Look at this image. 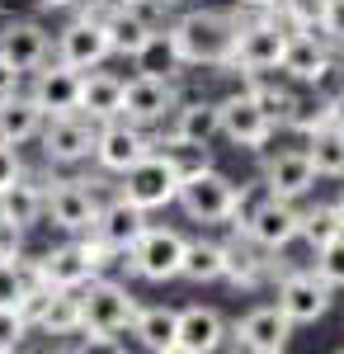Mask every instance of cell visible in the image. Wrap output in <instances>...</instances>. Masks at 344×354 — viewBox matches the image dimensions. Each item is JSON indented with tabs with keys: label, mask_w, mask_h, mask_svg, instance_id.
I'll use <instances>...</instances> for the list:
<instances>
[{
	"label": "cell",
	"mask_w": 344,
	"mask_h": 354,
	"mask_svg": "<svg viewBox=\"0 0 344 354\" xmlns=\"http://www.w3.org/2000/svg\"><path fill=\"white\" fill-rule=\"evenodd\" d=\"M80 81H85V71L66 66V62L57 57L52 66L43 62V66L33 71V90H28V95L43 104L48 118H57V113H80Z\"/></svg>",
	"instance_id": "obj_15"
},
{
	"label": "cell",
	"mask_w": 344,
	"mask_h": 354,
	"mask_svg": "<svg viewBox=\"0 0 344 354\" xmlns=\"http://www.w3.org/2000/svg\"><path fill=\"white\" fill-rule=\"evenodd\" d=\"M24 232L28 227H19L15 218L0 213V260H19L24 255Z\"/></svg>",
	"instance_id": "obj_41"
},
{
	"label": "cell",
	"mask_w": 344,
	"mask_h": 354,
	"mask_svg": "<svg viewBox=\"0 0 344 354\" xmlns=\"http://www.w3.org/2000/svg\"><path fill=\"white\" fill-rule=\"evenodd\" d=\"M146 227H151V222H146V208L128 203L123 194H118L113 203H104V208H99V222H95V232H99L108 245H118L123 255L133 250V241L142 236V232H146Z\"/></svg>",
	"instance_id": "obj_21"
},
{
	"label": "cell",
	"mask_w": 344,
	"mask_h": 354,
	"mask_svg": "<svg viewBox=\"0 0 344 354\" xmlns=\"http://www.w3.org/2000/svg\"><path fill=\"white\" fill-rule=\"evenodd\" d=\"M184 66H231L236 48V19L222 10H189L180 24L170 28Z\"/></svg>",
	"instance_id": "obj_2"
},
{
	"label": "cell",
	"mask_w": 344,
	"mask_h": 354,
	"mask_svg": "<svg viewBox=\"0 0 344 354\" xmlns=\"http://www.w3.org/2000/svg\"><path fill=\"white\" fill-rule=\"evenodd\" d=\"M113 5H151V0H113Z\"/></svg>",
	"instance_id": "obj_49"
},
{
	"label": "cell",
	"mask_w": 344,
	"mask_h": 354,
	"mask_svg": "<svg viewBox=\"0 0 344 354\" xmlns=\"http://www.w3.org/2000/svg\"><path fill=\"white\" fill-rule=\"evenodd\" d=\"M142 156H151V137H146L142 123L123 118V113L99 123V133H95V161L104 165V170L123 175V170H133Z\"/></svg>",
	"instance_id": "obj_8"
},
{
	"label": "cell",
	"mask_w": 344,
	"mask_h": 354,
	"mask_svg": "<svg viewBox=\"0 0 344 354\" xmlns=\"http://www.w3.org/2000/svg\"><path fill=\"white\" fill-rule=\"evenodd\" d=\"M175 104H180V95H175V81H165V76L137 71L133 81H123V118H133L142 128H151L165 113H175Z\"/></svg>",
	"instance_id": "obj_12"
},
{
	"label": "cell",
	"mask_w": 344,
	"mask_h": 354,
	"mask_svg": "<svg viewBox=\"0 0 344 354\" xmlns=\"http://www.w3.org/2000/svg\"><path fill=\"white\" fill-rule=\"evenodd\" d=\"M184 250H189L184 232H175V227H146L133 241V250H128V265L146 283H170L184 270Z\"/></svg>",
	"instance_id": "obj_6"
},
{
	"label": "cell",
	"mask_w": 344,
	"mask_h": 354,
	"mask_svg": "<svg viewBox=\"0 0 344 354\" xmlns=\"http://www.w3.org/2000/svg\"><path fill=\"white\" fill-rule=\"evenodd\" d=\"M48 218H52V227L80 236V232H90L99 222V198L85 189V180H52V189H48Z\"/></svg>",
	"instance_id": "obj_14"
},
{
	"label": "cell",
	"mask_w": 344,
	"mask_h": 354,
	"mask_svg": "<svg viewBox=\"0 0 344 354\" xmlns=\"http://www.w3.org/2000/svg\"><path fill=\"white\" fill-rule=\"evenodd\" d=\"M222 274H227V245L222 241H189L180 279H189V283H217Z\"/></svg>",
	"instance_id": "obj_33"
},
{
	"label": "cell",
	"mask_w": 344,
	"mask_h": 354,
	"mask_svg": "<svg viewBox=\"0 0 344 354\" xmlns=\"http://www.w3.org/2000/svg\"><path fill=\"white\" fill-rule=\"evenodd\" d=\"M137 71H146V76H165V81H175L180 71H184V57H180V43H175V33L170 28H151V38L137 48Z\"/></svg>",
	"instance_id": "obj_28"
},
{
	"label": "cell",
	"mask_w": 344,
	"mask_h": 354,
	"mask_svg": "<svg viewBox=\"0 0 344 354\" xmlns=\"http://www.w3.org/2000/svg\"><path fill=\"white\" fill-rule=\"evenodd\" d=\"M137 298L108 274H95L80 288V330L90 335V345H113L118 330H133Z\"/></svg>",
	"instance_id": "obj_1"
},
{
	"label": "cell",
	"mask_w": 344,
	"mask_h": 354,
	"mask_svg": "<svg viewBox=\"0 0 344 354\" xmlns=\"http://www.w3.org/2000/svg\"><path fill=\"white\" fill-rule=\"evenodd\" d=\"M321 33L344 43V0H321Z\"/></svg>",
	"instance_id": "obj_42"
},
{
	"label": "cell",
	"mask_w": 344,
	"mask_h": 354,
	"mask_svg": "<svg viewBox=\"0 0 344 354\" xmlns=\"http://www.w3.org/2000/svg\"><path fill=\"white\" fill-rule=\"evenodd\" d=\"M236 198H240L236 180H227L222 170L203 165V170H193V175L180 180V198L175 203L193 222H227V218H236Z\"/></svg>",
	"instance_id": "obj_5"
},
{
	"label": "cell",
	"mask_w": 344,
	"mask_h": 354,
	"mask_svg": "<svg viewBox=\"0 0 344 354\" xmlns=\"http://www.w3.org/2000/svg\"><path fill=\"white\" fill-rule=\"evenodd\" d=\"M66 5H85V0H43V10H66Z\"/></svg>",
	"instance_id": "obj_47"
},
{
	"label": "cell",
	"mask_w": 344,
	"mask_h": 354,
	"mask_svg": "<svg viewBox=\"0 0 344 354\" xmlns=\"http://www.w3.org/2000/svg\"><path fill=\"white\" fill-rule=\"evenodd\" d=\"M95 133H99V123L95 118H85V113H57L43 123V156L57 165H76L85 161L90 151H95Z\"/></svg>",
	"instance_id": "obj_9"
},
{
	"label": "cell",
	"mask_w": 344,
	"mask_h": 354,
	"mask_svg": "<svg viewBox=\"0 0 344 354\" xmlns=\"http://www.w3.org/2000/svg\"><path fill=\"white\" fill-rule=\"evenodd\" d=\"M19 175H24V161H19V151H15L10 142H0V189H5V185H15Z\"/></svg>",
	"instance_id": "obj_43"
},
{
	"label": "cell",
	"mask_w": 344,
	"mask_h": 354,
	"mask_svg": "<svg viewBox=\"0 0 344 354\" xmlns=\"http://www.w3.org/2000/svg\"><path fill=\"white\" fill-rule=\"evenodd\" d=\"M236 5H245V10H260V15H269L278 0H236Z\"/></svg>",
	"instance_id": "obj_46"
},
{
	"label": "cell",
	"mask_w": 344,
	"mask_h": 354,
	"mask_svg": "<svg viewBox=\"0 0 344 354\" xmlns=\"http://www.w3.org/2000/svg\"><path fill=\"white\" fill-rule=\"evenodd\" d=\"M57 57L66 62V66H76V71H90V66H99L108 53V33H104V19H95V15H80L71 24L61 28V38H57Z\"/></svg>",
	"instance_id": "obj_16"
},
{
	"label": "cell",
	"mask_w": 344,
	"mask_h": 354,
	"mask_svg": "<svg viewBox=\"0 0 344 354\" xmlns=\"http://www.w3.org/2000/svg\"><path fill=\"white\" fill-rule=\"evenodd\" d=\"M38 274H43L48 288H85V283L95 279V274H90V260H85V250H80V241L48 250V255L38 260Z\"/></svg>",
	"instance_id": "obj_26"
},
{
	"label": "cell",
	"mask_w": 344,
	"mask_h": 354,
	"mask_svg": "<svg viewBox=\"0 0 344 354\" xmlns=\"http://www.w3.org/2000/svg\"><path fill=\"white\" fill-rule=\"evenodd\" d=\"M52 53V43H48V33L33 24V19H10V24L0 28V57L24 76V71H38L43 62Z\"/></svg>",
	"instance_id": "obj_18"
},
{
	"label": "cell",
	"mask_w": 344,
	"mask_h": 354,
	"mask_svg": "<svg viewBox=\"0 0 344 354\" xmlns=\"http://www.w3.org/2000/svg\"><path fill=\"white\" fill-rule=\"evenodd\" d=\"M151 19L142 5H113L104 10V33H108V53L113 57H137V48L151 38Z\"/></svg>",
	"instance_id": "obj_20"
},
{
	"label": "cell",
	"mask_w": 344,
	"mask_h": 354,
	"mask_svg": "<svg viewBox=\"0 0 344 354\" xmlns=\"http://www.w3.org/2000/svg\"><path fill=\"white\" fill-rule=\"evenodd\" d=\"M175 326H180V312H175V307H137V317H133L137 345L151 350V354L175 350Z\"/></svg>",
	"instance_id": "obj_27"
},
{
	"label": "cell",
	"mask_w": 344,
	"mask_h": 354,
	"mask_svg": "<svg viewBox=\"0 0 344 354\" xmlns=\"http://www.w3.org/2000/svg\"><path fill=\"white\" fill-rule=\"evenodd\" d=\"M250 95H255V104H260L274 123H283V118L292 113V104H297V95L283 90V85H250Z\"/></svg>",
	"instance_id": "obj_39"
},
{
	"label": "cell",
	"mask_w": 344,
	"mask_h": 354,
	"mask_svg": "<svg viewBox=\"0 0 344 354\" xmlns=\"http://www.w3.org/2000/svg\"><path fill=\"white\" fill-rule=\"evenodd\" d=\"M335 218H340V222H344V189H340V194H335Z\"/></svg>",
	"instance_id": "obj_48"
},
{
	"label": "cell",
	"mask_w": 344,
	"mask_h": 354,
	"mask_svg": "<svg viewBox=\"0 0 344 354\" xmlns=\"http://www.w3.org/2000/svg\"><path fill=\"white\" fill-rule=\"evenodd\" d=\"M33 326L48 330V335H76L80 330V288H52L43 298V307H38Z\"/></svg>",
	"instance_id": "obj_30"
},
{
	"label": "cell",
	"mask_w": 344,
	"mask_h": 354,
	"mask_svg": "<svg viewBox=\"0 0 344 354\" xmlns=\"http://www.w3.org/2000/svg\"><path fill=\"white\" fill-rule=\"evenodd\" d=\"M43 123H48V113L43 104L33 100V95H10V100H0V142H10V147H24L33 137L43 133Z\"/></svg>",
	"instance_id": "obj_22"
},
{
	"label": "cell",
	"mask_w": 344,
	"mask_h": 354,
	"mask_svg": "<svg viewBox=\"0 0 344 354\" xmlns=\"http://www.w3.org/2000/svg\"><path fill=\"white\" fill-rule=\"evenodd\" d=\"M80 250H85V260H90V274H108L118 260H123V250H118V245H108L95 227H90V232H80Z\"/></svg>",
	"instance_id": "obj_38"
},
{
	"label": "cell",
	"mask_w": 344,
	"mask_h": 354,
	"mask_svg": "<svg viewBox=\"0 0 344 354\" xmlns=\"http://www.w3.org/2000/svg\"><path fill=\"white\" fill-rule=\"evenodd\" d=\"M0 213H5V218H15L19 227H33V222L48 213V189H43L38 180L19 175L15 185H5V189H0Z\"/></svg>",
	"instance_id": "obj_29"
},
{
	"label": "cell",
	"mask_w": 344,
	"mask_h": 354,
	"mask_svg": "<svg viewBox=\"0 0 344 354\" xmlns=\"http://www.w3.org/2000/svg\"><path fill=\"white\" fill-rule=\"evenodd\" d=\"M118 194L137 203V208H146V213H156L165 203H175L180 198V161H175V151H151V156H142L133 170H123V185Z\"/></svg>",
	"instance_id": "obj_4"
},
{
	"label": "cell",
	"mask_w": 344,
	"mask_h": 354,
	"mask_svg": "<svg viewBox=\"0 0 344 354\" xmlns=\"http://www.w3.org/2000/svg\"><path fill=\"white\" fill-rule=\"evenodd\" d=\"M292 133H302V137H312L316 128H325L330 123V100H297L292 104V113L283 118Z\"/></svg>",
	"instance_id": "obj_35"
},
{
	"label": "cell",
	"mask_w": 344,
	"mask_h": 354,
	"mask_svg": "<svg viewBox=\"0 0 344 354\" xmlns=\"http://www.w3.org/2000/svg\"><path fill=\"white\" fill-rule=\"evenodd\" d=\"M28 326H33V322L24 317V307H0V354L19 350L24 335H28Z\"/></svg>",
	"instance_id": "obj_40"
},
{
	"label": "cell",
	"mask_w": 344,
	"mask_h": 354,
	"mask_svg": "<svg viewBox=\"0 0 344 354\" xmlns=\"http://www.w3.org/2000/svg\"><path fill=\"white\" fill-rule=\"evenodd\" d=\"M312 270H316L330 288H344V232L330 236L325 245H316V265H312Z\"/></svg>",
	"instance_id": "obj_36"
},
{
	"label": "cell",
	"mask_w": 344,
	"mask_h": 354,
	"mask_svg": "<svg viewBox=\"0 0 344 354\" xmlns=\"http://www.w3.org/2000/svg\"><path fill=\"white\" fill-rule=\"evenodd\" d=\"M302 151L312 156L316 175H325V180H344V133L335 128V123L316 128V133L307 137V147H302Z\"/></svg>",
	"instance_id": "obj_32"
},
{
	"label": "cell",
	"mask_w": 344,
	"mask_h": 354,
	"mask_svg": "<svg viewBox=\"0 0 344 354\" xmlns=\"http://www.w3.org/2000/svg\"><path fill=\"white\" fill-rule=\"evenodd\" d=\"M15 90H19V71H15V66L0 57V100H10Z\"/></svg>",
	"instance_id": "obj_44"
},
{
	"label": "cell",
	"mask_w": 344,
	"mask_h": 354,
	"mask_svg": "<svg viewBox=\"0 0 344 354\" xmlns=\"http://www.w3.org/2000/svg\"><path fill=\"white\" fill-rule=\"evenodd\" d=\"M24 293H28L24 255H19V260H0V307H19Z\"/></svg>",
	"instance_id": "obj_37"
},
{
	"label": "cell",
	"mask_w": 344,
	"mask_h": 354,
	"mask_svg": "<svg viewBox=\"0 0 344 354\" xmlns=\"http://www.w3.org/2000/svg\"><path fill=\"white\" fill-rule=\"evenodd\" d=\"M227 245V274L222 279H231L236 288H260L269 279V260L255 250V241L245 236V241H222Z\"/></svg>",
	"instance_id": "obj_31"
},
{
	"label": "cell",
	"mask_w": 344,
	"mask_h": 354,
	"mask_svg": "<svg viewBox=\"0 0 344 354\" xmlns=\"http://www.w3.org/2000/svg\"><path fill=\"white\" fill-rule=\"evenodd\" d=\"M217 133H222L217 104H208V100L175 104V128H170V142H175V147H208Z\"/></svg>",
	"instance_id": "obj_24"
},
{
	"label": "cell",
	"mask_w": 344,
	"mask_h": 354,
	"mask_svg": "<svg viewBox=\"0 0 344 354\" xmlns=\"http://www.w3.org/2000/svg\"><path fill=\"white\" fill-rule=\"evenodd\" d=\"M80 113H85V118H95V123L118 118V113H123V76L90 66V71H85V81H80Z\"/></svg>",
	"instance_id": "obj_23"
},
{
	"label": "cell",
	"mask_w": 344,
	"mask_h": 354,
	"mask_svg": "<svg viewBox=\"0 0 344 354\" xmlns=\"http://www.w3.org/2000/svg\"><path fill=\"white\" fill-rule=\"evenodd\" d=\"M236 218H240V232L260 250H283V245H292L302 236V208H297V198H278V194H269V189L260 203H245V189H240Z\"/></svg>",
	"instance_id": "obj_3"
},
{
	"label": "cell",
	"mask_w": 344,
	"mask_h": 354,
	"mask_svg": "<svg viewBox=\"0 0 344 354\" xmlns=\"http://www.w3.org/2000/svg\"><path fill=\"white\" fill-rule=\"evenodd\" d=\"M278 71H288L292 81L316 85L330 76V53L316 43V33H288V48H283V66Z\"/></svg>",
	"instance_id": "obj_25"
},
{
	"label": "cell",
	"mask_w": 344,
	"mask_h": 354,
	"mask_svg": "<svg viewBox=\"0 0 344 354\" xmlns=\"http://www.w3.org/2000/svg\"><path fill=\"white\" fill-rule=\"evenodd\" d=\"M330 123H335V128L344 133V90L335 95V100H330Z\"/></svg>",
	"instance_id": "obj_45"
},
{
	"label": "cell",
	"mask_w": 344,
	"mask_h": 354,
	"mask_svg": "<svg viewBox=\"0 0 344 354\" xmlns=\"http://www.w3.org/2000/svg\"><path fill=\"white\" fill-rule=\"evenodd\" d=\"M283 48H288V28L278 19H255V24H236V48H231V66L245 76H265L283 66Z\"/></svg>",
	"instance_id": "obj_7"
},
{
	"label": "cell",
	"mask_w": 344,
	"mask_h": 354,
	"mask_svg": "<svg viewBox=\"0 0 344 354\" xmlns=\"http://www.w3.org/2000/svg\"><path fill=\"white\" fill-rule=\"evenodd\" d=\"M330 293L335 288L316 270H288L283 283H278V307L292 317V326H312L330 312Z\"/></svg>",
	"instance_id": "obj_10"
},
{
	"label": "cell",
	"mask_w": 344,
	"mask_h": 354,
	"mask_svg": "<svg viewBox=\"0 0 344 354\" xmlns=\"http://www.w3.org/2000/svg\"><path fill=\"white\" fill-rule=\"evenodd\" d=\"M227 335V322L217 307H180V326H175V354H212Z\"/></svg>",
	"instance_id": "obj_17"
},
{
	"label": "cell",
	"mask_w": 344,
	"mask_h": 354,
	"mask_svg": "<svg viewBox=\"0 0 344 354\" xmlns=\"http://www.w3.org/2000/svg\"><path fill=\"white\" fill-rule=\"evenodd\" d=\"M316 185V165L312 156L297 147V151H278V156H269L265 161V189L278 194V198H302V194H312Z\"/></svg>",
	"instance_id": "obj_19"
},
{
	"label": "cell",
	"mask_w": 344,
	"mask_h": 354,
	"mask_svg": "<svg viewBox=\"0 0 344 354\" xmlns=\"http://www.w3.org/2000/svg\"><path fill=\"white\" fill-rule=\"evenodd\" d=\"M240 350H255V354H278L288 350L292 340V317L278 307V302H269V307H255V312H245L236 326H231Z\"/></svg>",
	"instance_id": "obj_13"
},
{
	"label": "cell",
	"mask_w": 344,
	"mask_h": 354,
	"mask_svg": "<svg viewBox=\"0 0 344 354\" xmlns=\"http://www.w3.org/2000/svg\"><path fill=\"white\" fill-rule=\"evenodd\" d=\"M217 113H222V137L236 142V147H245V151H260L269 137H274V128H278V123L255 104L250 90H245V95H227V100L217 104Z\"/></svg>",
	"instance_id": "obj_11"
},
{
	"label": "cell",
	"mask_w": 344,
	"mask_h": 354,
	"mask_svg": "<svg viewBox=\"0 0 344 354\" xmlns=\"http://www.w3.org/2000/svg\"><path fill=\"white\" fill-rule=\"evenodd\" d=\"M340 232H344V222L335 218V203H316V208H307V213H302V236L312 241V250L325 245L330 236H340Z\"/></svg>",
	"instance_id": "obj_34"
}]
</instances>
